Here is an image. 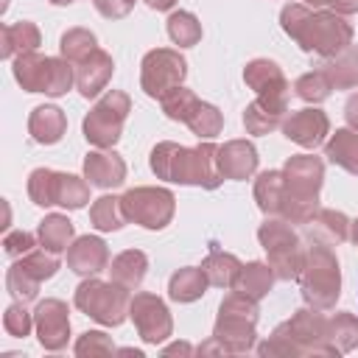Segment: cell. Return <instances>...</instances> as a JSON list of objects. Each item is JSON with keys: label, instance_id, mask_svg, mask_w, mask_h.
Returning <instances> with one entry per match:
<instances>
[{"label": "cell", "instance_id": "obj_1", "mask_svg": "<svg viewBox=\"0 0 358 358\" xmlns=\"http://www.w3.org/2000/svg\"><path fill=\"white\" fill-rule=\"evenodd\" d=\"M173 157H168L165 145H159L154 151V171L162 173L165 179H173V182H196V185H207V187H215L218 185V173L213 171V154L215 148L213 145H199L193 151H185V148H176V145H168Z\"/></svg>", "mask_w": 358, "mask_h": 358}, {"label": "cell", "instance_id": "obj_2", "mask_svg": "<svg viewBox=\"0 0 358 358\" xmlns=\"http://www.w3.org/2000/svg\"><path fill=\"white\" fill-rule=\"evenodd\" d=\"M302 20L305 22H291V20H282V22H285V31L294 34L299 39V45L308 50L316 48L322 53H333L341 48V42L350 39V28L341 25V20H336V17H327V14L310 17L308 11H302Z\"/></svg>", "mask_w": 358, "mask_h": 358}, {"label": "cell", "instance_id": "obj_3", "mask_svg": "<svg viewBox=\"0 0 358 358\" xmlns=\"http://www.w3.org/2000/svg\"><path fill=\"white\" fill-rule=\"evenodd\" d=\"M171 201L173 199L165 190H131L120 199L123 215L137 218L145 227H162L171 218V210H173Z\"/></svg>", "mask_w": 358, "mask_h": 358}, {"label": "cell", "instance_id": "obj_4", "mask_svg": "<svg viewBox=\"0 0 358 358\" xmlns=\"http://www.w3.org/2000/svg\"><path fill=\"white\" fill-rule=\"evenodd\" d=\"M17 78L34 90V92H50V95H59L64 92V87L70 84V70L62 67L59 62L53 59H20V67H17Z\"/></svg>", "mask_w": 358, "mask_h": 358}, {"label": "cell", "instance_id": "obj_5", "mask_svg": "<svg viewBox=\"0 0 358 358\" xmlns=\"http://www.w3.org/2000/svg\"><path fill=\"white\" fill-rule=\"evenodd\" d=\"M143 67H145L143 70V84H145L148 95H162L168 87H173L185 76V62L179 56H173L171 50L151 53Z\"/></svg>", "mask_w": 358, "mask_h": 358}, {"label": "cell", "instance_id": "obj_6", "mask_svg": "<svg viewBox=\"0 0 358 358\" xmlns=\"http://www.w3.org/2000/svg\"><path fill=\"white\" fill-rule=\"evenodd\" d=\"M112 291L109 285H101V282H92V285H81L78 291V305L84 310H90L95 319L101 322H117L120 319V305H123V294H117L112 299Z\"/></svg>", "mask_w": 358, "mask_h": 358}, {"label": "cell", "instance_id": "obj_7", "mask_svg": "<svg viewBox=\"0 0 358 358\" xmlns=\"http://www.w3.org/2000/svg\"><path fill=\"white\" fill-rule=\"evenodd\" d=\"M115 92L112 95H106L98 106H95V112L84 120V131H87V140H92L95 145H109V143H115L117 140V131H120V123H123V115H109L112 112V103H115Z\"/></svg>", "mask_w": 358, "mask_h": 358}, {"label": "cell", "instance_id": "obj_8", "mask_svg": "<svg viewBox=\"0 0 358 358\" xmlns=\"http://www.w3.org/2000/svg\"><path fill=\"white\" fill-rule=\"evenodd\" d=\"M324 129H327L324 115H322V112H313V109H302V112H296V115L285 123L288 137L296 140V143H302V145H316V143L322 140Z\"/></svg>", "mask_w": 358, "mask_h": 358}, {"label": "cell", "instance_id": "obj_9", "mask_svg": "<svg viewBox=\"0 0 358 358\" xmlns=\"http://www.w3.org/2000/svg\"><path fill=\"white\" fill-rule=\"evenodd\" d=\"M87 176L95 185H117L123 179V162L115 154H92L87 159Z\"/></svg>", "mask_w": 358, "mask_h": 358}, {"label": "cell", "instance_id": "obj_10", "mask_svg": "<svg viewBox=\"0 0 358 358\" xmlns=\"http://www.w3.org/2000/svg\"><path fill=\"white\" fill-rule=\"evenodd\" d=\"M103 260H106V249L98 238H81L70 252V263L76 266V271H95L103 266Z\"/></svg>", "mask_w": 358, "mask_h": 358}, {"label": "cell", "instance_id": "obj_11", "mask_svg": "<svg viewBox=\"0 0 358 358\" xmlns=\"http://www.w3.org/2000/svg\"><path fill=\"white\" fill-rule=\"evenodd\" d=\"M255 168V151L252 145L232 143L227 151H221V171L229 176H246Z\"/></svg>", "mask_w": 358, "mask_h": 358}, {"label": "cell", "instance_id": "obj_12", "mask_svg": "<svg viewBox=\"0 0 358 358\" xmlns=\"http://www.w3.org/2000/svg\"><path fill=\"white\" fill-rule=\"evenodd\" d=\"M62 126H64V120H62L59 109H53V106H42V109H36V115H34V120H31V129H34L36 140H42V143H53V140H59Z\"/></svg>", "mask_w": 358, "mask_h": 358}, {"label": "cell", "instance_id": "obj_13", "mask_svg": "<svg viewBox=\"0 0 358 358\" xmlns=\"http://www.w3.org/2000/svg\"><path fill=\"white\" fill-rule=\"evenodd\" d=\"M355 154H358V134H352V131H336L333 143L327 145V157L333 162H341L344 168L355 171V159H352Z\"/></svg>", "mask_w": 358, "mask_h": 358}, {"label": "cell", "instance_id": "obj_14", "mask_svg": "<svg viewBox=\"0 0 358 358\" xmlns=\"http://www.w3.org/2000/svg\"><path fill=\"white\" fill-rule=\"evenodd\" d=\"M201 288H204V277L196 268H185L171 280V294L176 299H193L201 294Z\"/></svg>", "mask_w": 358, "mask_h": 358}, {"label": "cell", "instance_id": "obj_15", "mask_svg": "<svg viewBox=\"0 0 358 358\" xmlns=\"http://www.w3.org/2000/svg\"><path fill=\"white\" fill-rule=\"evenodd\" d=\"M70 235H73V227H70V221H67V218L53 215V218H48V221L42 224V241H45L53 252L64 249V243L70 241Z\"/></svg>", "mask_w": 358, "mask_h": 358}, {"label": "cell", "instance_id": "obj_16", "mask_svg": "<svg viewBox=\"0 0 358 358\" xmlns=\"http://www.w3.org/2000/svg\"><path fill=\"white\" fill-rule=\"evenodd\" d=\"M187 123L193 126V131L196 134H215L218 131V126H221V117H218V112L213 109V106H207V103H199L193 112H190V117H187Z\"/></svg>", "mask_w": 358, "mask_h": 358}, {"label": "cell", "instance_id": "obj_17", "mask_svg": "<svg viewBox=\"0 0 358 358\" xmlns=\"http://www.w3.org/2000/svg\"><path fill=\"white\" fill-rule=\"evenodd\" d=\"M168 28H171L173 42H179V45H193L199 39V25L190 14H173Z\"/></svg>", "mask_w": 358, "mask_h": 358}, {"label": "cell", "instance_id": "obj_18", "mask_svg": "<svg viewBox=\"0 0 358 358\" xmlns=\"http://www.w3.org/2000/svg\"><path fill=\"white\" fill-rule=\"evenodd\" d=\"M92 218H95V227L101 229H115L120 227V213H117V199H101L92 210Z\"/></svg>", "mask_w": 358, "mask_h": 358}, {"label": "cell", "instance_id": "obj_19", "mask_svg": "<svg viewBox=\"0 0 358 358\" xmlns=\"http://www.w3.org/2000/svg\"><path fill=\"white\" fill-rule=\"evenodd\" d=\"M333 3H336V0H333ZM338 8L352 11V8H358V0H338Z\"/></svg>", "mask_w": 358, "mask_h": 358}, {"label": "cell", "instance_id": "obj_20", "mask_svg": "<svg viewBox=\"0 0 358 358\" xmlns=\"http://www.w3.org/2000/svg\"><path fill=\"white\" fill-rule=\"evenodd\" d=\"M171 3H173V0H148V6H151V8H168Z\"/></svg>", "mask_w": 358, "mask_h": 358}, {"label": "cell", "instance_id": "obj_21", "mask_svg": "<svg viewBox=\"0 0 358 358\" xmlns=\"http://www.w3.org/2000/svg\"><path fill=\"white\" fill-rule=\"evenodd\" d=\"M308 3H313V6H316V3H327V0H308Z\"/></svg>", "mask_w": 358, "mask_h": 358}]
</instances>
